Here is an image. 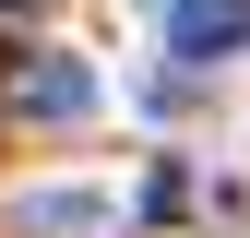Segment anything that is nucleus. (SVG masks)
I'll list each match as a JSON object with an SVG mask.
<instances>
[{"instance_id": "f257e3e1", "label": "nucleus", "mask_w": 250, "mask_h": 238, "mask_svg": "<svg viewBox=\"0 0 250 238\" xmlns=\"http://www.w3.org/2000/svg\"><path fill=\"white\" fill-rule=\"evenodd\" d=\"M12 107L24 119H96V72L72 48H36V60H12Z\"/></svg>"}, {"instance_id": "f03ea898", "label": "nucleus", "mask_w": 250, "mask_h": 238, "mask_svg": "<svg viewBox=\"0 0 250 238\" xmlns=\"http://www.w3.org/2000/svg\"><path fill=\"white\" fill-rule=\"evenodd\" d=\"M155 24H167L179 60H238V48H250V0H167Z\"/></svg>"}]
</instances>
